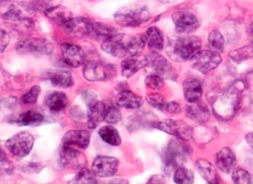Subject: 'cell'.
<instances>
[{
	"mask_svg": "<svg viewBox=\"0 0 253 184\" xmlns=\"http://www.w3.org/2000/svg\"><path fill=\"white\" fill-rule=\"evenodd\" d=\"M240 94L239 84H235L224 91V93L218 96L212 105L216 116L224 120L233 118L239 107Z\"/></svg>",
	"mask_w": 253,
	"mask_h": 184,
	"instance_id": "6da1fadb",
	"label": "cell"
},
{
	"mask_svg": "<svg viewBox=\"0 0 253 184\" xmlns=\"http://www.w3.org/2000/svg\"><path fill=\"white\" fill-rule=\"evenodd\" d=\"M32 4L15 1H2L0 3V16L10 23H25L35 13Z\"/></svg>",
	"mask_w": 253,
	"mask_h": 184,
	"instance_id": "7a4b0ae2",
	"label": "cell"
},
{
	"mask_svg": "<svg viewBox=\"0 0 253 184\" xmlns=\"http://www.w3.org/2000/svg\"><path fill=\"white\" fill-rule=\"evenodd\" d=\"M35 139L27 131H21L15 134L5 142V147L15 157L23 158L27 156L34 146Z\"/></svg>",
	"mask_w": 253,
	"mask_h": 184,
	"instance_id": "3957f363",
	"label": "cell"
},
{
	"mask_svg": "<svg viewBox=\"0 0 253 184\" xmlns=\"http://www.w3.org/2000/svg\"><path fill=\"white\" fill-rule=\"evenodd\" d=\"M188 153V147L184 142L181 141H171L170 144L167 146L165 152V158H164V165L166 170L168 169L170 172L171 170H175L179 168L180 165L185 162Z\"/></svg>",
	"mask_w": 253,
	"mask_h": 184,
	"instance_id": "277c9868",
	"label": "cell"
},
{
	"mask_svg": "<svg viewBox=\"0 0 253 184\" xmlns=\"http://www.w3.org/2000/svg\"><path fill=\"white\" fill-rule=\"evenodd\" d=\"M149 19V13L145 8H125L115 14V21L125 27L139 26Z\"/></svg>",
	"mask_w": 253,
	"mask_h": 184,
	"instance_id": "5b68a950",
	"label": "cell"
},
{
	"mask_svg": "<svg viewBox=\"0 0 253 184\" xmlns=\"http://www.w3.org/2000/svg\"><path fill=\"white\" fill-rule=\"evenodd\" d=\"M201 50V40L196 36L179 38L174 44V54L183 61L193 60Z\"/></svg>",
	"mask_w": 253,
	"mask_h": 184,
	"instance_id": "8992f818",
	"label": "cell"
},
{
	"mask_svg": "<svg viewBox=\"0 0 253 184\" xmlns=\"http://www.w3.org/2000/svg\"><path fill=\"white\" fill-rule=\"evenodd\" d=\"M15 49L22 53L51 54L54 50V46L44 38H32L21 40L16 44Z\"/></svg>",
	"mask_w": 253,
	"mask_h": 184,
	"instance_id": "52a82bcc",
	"label": "cell"
},
{
	"mask_svg": "<svg viewBox=\"0 0 253 184\" xmlns=\"http://www.w3.org/2000/svg\"><path fill=\"white\" fill-rule=\"evenodd\" d=\"M221 62L222 57L217 52L212 50H200L193 59V67L200 73L208 74L209 72L215 70L221 64Z\"/></svg>",
	"mask_w": 253,
	"mask_h": 184,
	"instance_id": "ba28073f",
	"label": "cell"
},
{
	"mask_svg": "<svg viewBox=\"0 0 253 184\" xmlns=\"http://www.w3.org/2000/svg\"><path fill=\"white\" fill-rule=\"evenodd\" d=\"M155 128L162 130L166 134L173 136L180 140H189L193 136V130L187 124L181 120H164L154 125Z\"/></svg>",
	"mask_w": 253,
	"mask_h": 184,
	"instance_id": "9c48e42d",
	"label": "cell"
},
{
	"mask_svg": "<svg viewBox=\"0 0 253 184\" xmlns=\"http://www.w3.org/2000/svg\"><path fill=\"white\" fill-rule=\"evenodd\" d=\"M60 162L65 168L80 170L87 165V158L82 152L75 149L74 146L63 144L60 152Z\"/></svg>",
	"mask_w": 253,
	"mask_h": 184,
	"instance_id": "30bf717a",
	"label": "cell"
},
{
	"mask_svg": "<svg viewBox=\"0 0 253 184\" xmlns=\"http://www.w3.org/2000/svg\"><path fill=\"white\" fill-rule=\"evenodd\" d=\"M115 74L114 67L101 62H88L84 66V76L90 82H103Z\"/></svg>",
	"mask_w": 253,
	"mask_h": 184,
	"instance_id": "8fae6325",
	"label": "cell"
},
{
	"mask_svg": "<svg viewBox=\"0 0 253 184\" xmlns=\"http://www.w3.org/2000/svg\"><path fill=\"white\" fill-rule=\"evenodd\" d=\"M118 160L115 157L97 156L92 163V171L96 177L107 178L112 177L117 172Z\"/></svg>",
	"mask_w": 253,
	"mask_h": 184,
	"instance_id": "7c38bea8",
	"label": "cell"
},
{
	"mask_svg": "<svg viewBox=\"0 0 253 184\" xmlns=\"http://www.w3.org/2000/svg\"><path fill=\"white\" fill-rule=\"evenodd\" d=\"M61 50L63 60L68 66L76 68L84 64L85 54L79 46L74 44H63Z\"/></svg>",
	"mask_w": 253,
	"mask_h": 184,
	"instance_id": "4fadbf2b",
	"label": "cell"
},
{
	"mask_svg": "<svg viewBox=\"0 0 253 184\" xmlns=\"http://www.w3.org/2000/svg\"><path fill=\"white\" fill-rule=\"evenodd\" d=\"M63 30L72 37H84L90 35L91 22L83 18H72L62 25Z\"/></svg>",
	"mask_w": 253,
	"mask_h": 184,
	"instance_id": "5bb4252c",
	"label": "cell"
},
{
	"mask_svg": "<svg viewBox=\"0 0 253 184\" xmlns=\"http://www.w3.org/2000/svg\"><path fill=\"white\" fill-rule=\"evenodd\" d=\"M125 36L115 34L112 37L105 39L102 44V50L106 53L116 57H124L128 51H126Z\"/></svg>",
	"mask_w": 253,
	"mask_h": 184,
	"instance_id": "9a60e30c",
	"label": "cell"
},
{
	"mask_svg": "<svg viewBox=\"0 0 253 184\" xmlns=\"http://www.w3.org/2000/svg\"><path fill=\"white\" fill-rule=\"evenodd\" d=\"M63 143L66 145L84 149L89 146L90 134L85 130L67 131L63 137Z\"/></svg>",
	"mask_w": 253,
	"mask_h": 184,
	"instance_id": "2e32d148",
	"label": "cell"
},
{
	"mask_svg": "<svg viewBox=\"0 0 253 184\" xmlns=\"http://www.w3.org/2000/svg\"><path fill=\"white\" fill-rule=\"evenodd\" d=\"M175 28L181 33H188L198 27V20L193 13L176 12L172 16Z\"/></svg>",
	"mask_w": 253,
	"mask_h": 184,
	"instance_id": "e0dca14e",
	"label": "cell"
},
{
	"mask_svg": "<svg viewBox=\"0 0 253 184\" xmlns=\"http://www.w3.org/2000/svg\"><path fill=\"white\" fill-rule=\"evenodd\" d=\"M184 96L189 103H195L200 100L203 95V85L197 78H188L183 85Z\"/></svg>",
	"mask_w": 253,
	"mask_h": 184,
	"instance_id": "ac0fdd59",
	"label": "cell"
},
{
	"mask_svg": "<svg viewBox=\"0 0 253 184\" xmlns=\"http://www.w3.org/2000/svg\"><path fill=\"white\" fill-rule=\"evenodd\" d=\"M105 104L101 101L92 103L88 111L87 124L90 129H95L105 118Z\"/></svg>",
	"mask_w": 253,
	"mask_h": 184,
	"instance_id": "d6986e66",
	"label": "cell"
},
{
	"mask_svg": "<svg viewBox=\"0 0 253 184\" xmlns=\"http://www.w3.org/2000/svg\"><path fill=\"white\" fill-rule=\"evenodd\" d=\"M147 65V57H136L132 55L126 57L122 63V74L125 77H131L139 72L142 67Z\"/></svg>",
	"mask_w": 253,
	"mask_h": 184,
	"instance_id": "ffe728a7",
	"label": "cell"
},
{
	"mask_svg": "<svg viewBox=\"0 0 253 184\" xmlns=\"http://www.w3.org/2000/svg\"><path fill=\"white\" fill-rule=\"evenodd\" d=\"M116 103L119 107L135 110V108H139L142 105V99L130 90H123L118 93Z\"/></svg>",
	"mask_w": 253,
	"mask_h": 184,
	"instance_id": "44dd1931",
	"label": "cell"
},
{
	"mask_svg": "<svg viewBox=\"0 0 253 184\" xmlns=\"http://www.w3.org/2000/svg\"><path fill=\"white\" fill-rule=\"evenodd\" d=\"M44 78L50 80L56 87L61 88L72 87L74 84L72 75L65 71H48L44 73Z\"/></svg>",
	"mask_w": 253,
	"mask_h": 184,
	"instance_id": "7402d4cb",
	"label": "cell"
},
{
	"mask_svg": "<svg viewBox=\"0 0 253 184\" xmlns=\"http://www.w3.org/2000/svg\"><path fill=\"white\" fill-rule=\"evenodd\" d=\"M236 160L233 151L229 147H223L216 154V166L223 172H228L233 168Z\"/></svg>",
	"mask_w": 253,
	"mask_h": 184,
	"instance_id": "603a6c76",
	"label": "cell"
},
{
	"mask_svg": "<svg viewBox=\"0 0 253 184\" xmlns=\"http://www.w3.org/2000/svg\"><path fill=\"white\" fill-rule=\"evenodd\" d=\"M186 114L189 118L198 123H205L210 117L208 107L203 103H199V101L192 103V105L187 106Z\"/></svg>",
	"mask_w": 253,
	"mask_h": 184,
	"instance_id": "cb8c5ba5",
	"label": "cell"
},
{
	"mask_svg": "<svg viewBox=\"0 0 253 184\" xmlns=\"http://www.w3.org/2000/svg\"><path fill=\"white\" fill-rule=\"evenodd\" d=\"M147 65H151L155 74H158L160 76L170 71V63L168 60L156 52H152L147 56Z\"/></svg>",
	"mask_w": 253,
	"mask_h": 184,
	"instance_id": "d4e9b609",
	"label": "cell"
},
{
	"mask_svg": "<svg viewBox=\"0 0 253 184\" xmlns=\"http://www.w3.org/2000/svg\"><path fill=\"white\" fill-rule=\"evenodd\" d=\"M45 104H47L48 108L51 112H61L68 104V97L63 92H53L47 96L45 99Z\"/></svg>",
	"mask_w": 253,
	"mask_h": 184,
	"instance_id": "484cf974",
	"label": "cell"
},
{
	"mask_svg": "<svg viewBox=\"0 0 253 184\" xmlns=\"http://www.w3.org/2000/svg\"><path fill=\"white\" fill-rule=\"evenodd\" d=\"M197 169L199 174L204 177V179L208 183H218V175L214 166L210 164L208 160L206 159H198L197 163Z\"/></svg>",
	"mask_w": 253,
	"mask_h": 184,
	"instance_id": "4316f807",
	"label": "cell"
},
{
	"mask_svg": "<svg viewBox=\"0 0 253 184\" xmlns=\"http://www.w3.org/2000/svg\"><path fill=\"white\" fill-rule=\"evenodd\" d=\"M45 15H47L51 21H53L56 24H59L61 26L73 18L71 11L64 7H62V5L51 7L49 10L45 11Z\"/></svg>",
	"mask_w": 253,
	"mask_h": 184,
	"instance_id": "83f0119b",
	"label": "cell"
},
{
	"mask_svg": "<svg viewBox=\"0 0 253 184\" xmlns=\"http://www.w3.org/2000/svg\"><path fill=\"white\" fill-rule=\"evenodd\" d=\"M144 39L145 44H147L149 48L155 50L164 49V36L162 32H160L157 27H149L145 33Z\"/></svg>",
	"mask_w": 253,
	"mask_h": 184,
	"instance_id": "f1b7e54d",
	"label": "cell"
},
{
	"mask_svg": "<svg viewBox=\"0 0 253 184\" xmlns=\"http://www.w3.org/2000/svg\"><path fill=\"white\" fill-rule=\"evenodd\" d=\"M99 135L101 139L109 145L118 146L122 143V138H120L118 131L112 127V126H104V127H102L99 130Z\"/></svg>",
	"mask_w": 253,
	"mask_h": 184,
	"instance_id": "f546056e",
	"label": "cell"
},
{
	"mask_svg": "<svg viewBox=\"0 0 253 184\" xmlns=\"http://www.w3.org/2000/svg\"><path fill=\"white\" fill-rule=\"evenodd\" d=\"M43 122V115L36 111H27L23 113L15 120V123L22 126H36Z\"/></svg>",
	"mask_w": 253,
	"mask_h": 184,
	"instance_id": "4dcf8cb0",
	"label": "cell"
},
{
	"mask_svg": "<svg viewBox=\"0 0 253 184\" xmlns=\"http://www.w3.org/2000/svg\"><path fill=\"white\" fill-rule=\"evenodd\" d=\"M115 31L113 28L108 27L102 23L99 22H91V30H90V35L94 36L99 39H107L115 35Z\"/></svg>",
	"mask_w": 253,
	"mask_h": 184,
	"instance_id": "1f68e13d",
	"label": "cell"
},
{
	"mask_svg": "<svg viewBox=\"0 0 253 184\" xmlns=\"http://www.w3.org/2000/svg\"><path fill=\"white\" fill-rule=\"evenodd\" d=\"M126 47L128 53L131 55H137L142 52V50L145 47V39L143 36L130 37L126 42Z\"/></svg>",
	"mask_w": 253,
	"mask_h": 184,
	"instance_id": "d6a6232c",
	"label": "cell"
},
{
	"mask_svg": "<svg viewBox=\"0 0 253 184\" xmlns=\"http://www.w3.org/2000/svg\"><path fill=\"white\" fill-rule=\"evenodd\" d=\"M208 44L212 51H214V52L217 53L222 52L224 48V38L222 36V34L216 30L212 31L208 36Z\"/></svg>",
	"mask_w": 253,
	"mask_h": 184,
	"instance_id": "836d02e7",
	"label": "cell"
},
{
	"mask_svg": "<svg viewBox=\"0 0 253 184\" xmlns=\"http://www.w3.org/2000/svg\"><path fill=\"white\" fill-rule=\"evenodd\" d=\"M174 182L177 184H189L194 182V174L192 170L179 167L174 172Z\"/></svg>",
	"mask_w": 253,
	"mask_h": 184,
	"instance_id": "e575fe53",
	"label": "cell"
},
{
	"mask_svg": "<svg viewBox=\"0 0 253 184\" xmlns=\"http://www.w3.org/2000/svg\"><path fill=\"white\" fill-rule=\"evenodd\" d=\"M95 174L92 170H89L84 167V168L80 169L78 172V175L75 178L74 181H71V183H87V184H92V183H96L97 180L95 178Z\"/></svg>",
	"mask_w": 253,
	"mask_h": 184,
	"instance_id": "d590c367",
	"label": "cell"
},
{
	"mask_svg": "<svg viewBox=\"0 0 253 184\" xmlns=\"http://www.w3.org/2000/svg\"><path fill=\"white\" fill-rule=\"evenodd\" d=\"M253 56V45L247 46V47L239 48L231 52V57L236 62H241Z\"/></svg>",
	"mask_w": 253,
	"mask_h": 184,
	"instance_id": "8d00e7d4",
	"label": "cell"
},
{
	"mask_svg": "<svg viewBox=\"0 0 253 184\" xmlns=\"http://www.w3.org/2000/svg\"><path fill=\"white\" fill-rule=\"evenodd\" d=\"M122 119V113L117 106H108L105 111L104 120L108 124H117Z\"/></svg>",
	"mask_w": 253,
	"mask_h": 184,
	"instance_id": "74e56055",
	"label": "cell"
},
{
	"mask_svg": "<svg viewBox=\"0 0 253 184\" xmlns=\"http://www.w3.org/2000/svg\"><path fill=\"white\" fill-rule=\"evenodd\" d=\"M39 94H40V87L39 86H34V87H32L24 95L21 97V101L22 103H24V104H34V103L37 102Z\"/></svg>",
	"mask_w": 253,
	"mask_h": 184,
	"instance_id": "f35d334b",
	"label": "cell"
},
{
	"mask_svg": "<svg viewBox=\"0 0 253 184\" xmlns=\"http://www.w3.org/2000/svg\"><path fill=\"white\" fill-rule=\"evenodd\" d=\"M233 181L238 184H248L251 183V177L248 171L241 168H236L233 171Z\"/></svg>",
	"mask_w": 253,
	"mask_h": 184,
	"instance_id": "ab89813d",
	"label": "cell"
},
{
	"mask_svg": "<svg viewBox=\"0 0 253 184\" xmlns=\"http://www.w3.org/2000/svg\"><path fill=\"white\" fill-rule=\"evenodd\" d=\"M145 85L148 88L154 89V90H158L164 86V79L158 74L148 75V76L145 78Z\"/></svg>",
	"mask_w": 253,
	"mask_h": 184,
	"instance_id": "60d3db41",
	"label": "cell"
},
{
	"mask_svg": "<svg viewBox=\"0 0 253 184\" xmlns=\"http://www.w3.org/2000/svg\"><path fill=\"white\" fill-rule=\"evenodd\" d=\"M146 100L152 106L158 108V110H160V111H165L167 102L165 101V97L163 95H160L158 93L149 94L146 96Z\"/></svg>",
	"mask_w": 253,
	"mask_h": 184,
	"instance_id": "b9f144b4",
	"label": "cell"
},
{
	"mask_svg": "<svg viewBox=\"0 0 253 184\" xmlns=\"http://www.w3.org/2000/svg\"><path fill=\"white\" fill-rule=\"evenodd\" d=\"M32 7L35 11H47L52 7V0H32Z\"/></svg>",
	"mask_w": 253,
	"mask_h": 184,
	"instance_id": "7bdbcfd3",
	"label": "cell"
},
{
	"mask_svg": "<svg viewBox=\"0 0 253 184\" xmlns=\"http://www.w3.org/2000/svg\"><path fill=\"white\" fill-rule=\"evenodd\" d=\"M9 42L10 37L8 35V33L2 30V28H0V52H2V51H4V49L7 48Z\"/></svg>",
	"mask_w": 253,
	"mask_h": 184,
	"instance_id": "ee69618b",
	"label": "cell"
},
{
	"mask_svg": "<svg viewBox=\"0 0 253 184\" xmlns=\"http://www.w3.org/2000/svg\"><path fill=\"white\" fill-rule=\"evenodd\" d=\"M165 111L168 113H171V114H177L181 112V106L179 103H176V102H167Z\"/></svg>",
	"mask_w": 253,
	"mask_h": 184,
	"instance_id": "f6af8a7d",
	"label": "cell"
},
{
	"mask_svg": "<svg viewBox=\"0 0 253 184\" xmlns=\"http://www.w3.org/2000/svg\"><path fill=\"white\" fill-rule=\"evenodd\" d=\"M246 140L248 142V144L251 146V148L253 149V132H250V134L247 135Z\"/></svg>",
	"mask_w": 253,
	"mask_h": 184,
	"instance_id": "bcb514c9",
	"label": "cell"
},
{
	"mask_svg": "<svg viewBox=\"0 0 253 184\" xmlns=\"http://www.w3.org/2000/svg\"><path fill=\"white\" fill-rule=\"evenodd\" d=\"M4 160H7V155H5L2 147L0 146V162H4Z\"/></svg>",
	"mask_w": 253,
	"mask_h": 184,
	"instance_id": "7dc6e473",
	"label": "cell"
},
{
	"mask_svg": "<svg viewBox=\"0 0 253 184\" xmlns=\"http://www.w3.org/2000/svg\"><path fill=\"white\" fill-rule=\"evenodd\" d=\"M159 1H162L164 3H170V2H174L175 0H159Z\"/></svg>",
	"mask_w": 253,
	"mask_h": 184,
	"instance_id": "c3c4849f",
	"label": "cell"
},
{
	"mask_svg": "<svg viewBox=\"0 0 253 184\" xmlns=\"http://www.w3.org/2000/svg\"><path fill=\"white\" fill-rule=\"evenodd\" d=\"M250 35L253 38V22H252V24H251V27H250Z\"/></svg>",
	"mask_w": 253,
	"mask_h": 184,
	"instance_id": "681fc988",
	"label": "cell"
}]
</instances>
